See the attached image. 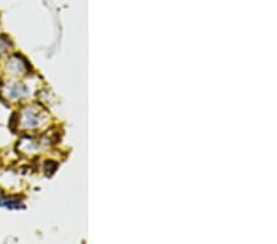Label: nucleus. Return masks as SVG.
I'll return each mask as SVG.
<instances>
[{
  "mask_svg": "<svg viewBox=\"0 0 277 244\" xmlns=\"http://www.w3.org/2000/svg\"><path fill=\"white\" fill-rule=\"evenodd\" d=\"M5 49H6V43H4V40L0 37V53H2V52H4Z\"/></svg>",
  "mask_w": 277,
  "mask_h": 244,
  "instance_id": "nucleus-1",
  "label": "nucleus"
}]
</instances>
